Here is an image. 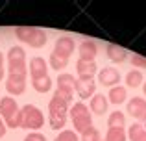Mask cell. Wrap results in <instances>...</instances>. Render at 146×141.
Listing matches in <instances>:
<instances>
[{
  "instance_id": "obj_23",
  "label": "cell",
  "mask_w": 146,
  "mask_h": 141,
  "mask_svg": "<svg viewBox=\"0 0 146 141\" xmlns=\"http://www.w3.org/2000/svg\"><path fill=\"white\" fill-rule=\"evenodd\" d=\"M74 82H76V78L72 74H68V72H63V74L57 76V86H61V87H70V89H74Z\"/></svg>"
},
{
  "instance_id": "obj_4",
  "label": "cell",
  "mask_w": 146,
  "mask_h": 141,
  "mask_svg": "<svg viewBox=\"0 0 146 141\" xmlns=\"http://www.w3.org/2000/svg\"><path fill=\"white\" fill-rule=\"evenodd\" d=\"M70 121L74 124L76 132H85L93 126V117H91V112L83 102H76L70 108Z\"/></svg>"
},
{
  "instance_id": "obj_8",
  "label": "cell",
  "mask_w": 146,
  "mask_h": 141,
  "mask_svg": "<svg viewBox=\"0 0 146 141\" xmlns=\"http://www.w3.org/2000/svg\"><path fill=\"white\" fill-rule=\"evenodd\" d=\"M98 82L106 87H115L120 84V72L117 69H113V67H104L98 72Z\"/></svg>"
},
{
  "instance_id": "obj_22",
  "label": "cell",
  "mask_w": 146,
  "mask_h": 141,
  "mask_svg": "<svg viewBox=\"0 0 146 141\" xmlns=\"http://www.w3.org/2000/svg\"><path fill=\"white\" fill-rule=\"evenodd\" d=\"M126 139H128V134L124 128H107L104 141H126Z\"/></svg>"
},
{
  "instance_id": "obj_17",
  "label": "cell",
  "mask_w": 146,
  "mask_h": 141,
  "mask_svg": "<svg viewBox=\"0 0 146 141\" xmlns=\"http://www.w3.org/2000/svg\"><path fill=\"white\" fill-rule=\"evenodd\" d=\"M107 106H109V102H107V97H104V95H94L89 102V108L94 115H104L107 112Z\"/></svg>"
},
{
  "instance_id": "obj_3",
  "label": "cell",
  "mask_w": 146,
  "mask_h": 141,
  "mask_svg": "<svg viewBox=\"0 0 146 141\" xmlns=\"http://www.w3.org/2000/svg\"><path fill=\"white\" fill-rule=\"evenodd\" d=\"M7 74H13V76H26V52L22 47L15 45L7 50Z\"/></svg>"
},
{
  "instance_id": "obj_32",
  "label": "cell",
  "mask_w": 146,
  "mask_h": 141,
  "mask_svg": "<svg viewBox=\"0 0 146 141\" xmlns=\"http://www.w3.org/2000/svg\"><path fill=\"white\" fill-rule=\"evenodd\" d=\"M4 74H6V72H4V67H2V69H0V80L4 78Z\"/></svg>"
},
{
  "instance_id": "obj_26",
  "label": "cell",
  "mask_w": 146,
  "mask_h": 141,
  "mask_svg": "<svg viewBox=\"0 0 146 141\" xmlns=\"http://www.w3.org/2000/svg\"><path fill=\"white\" fill-rule=\"evenodd\" d=\"M82 141H102V138H100V132H98V128L91 126L89 130H85V132L82 134Z\"/></svg>"
},
{
  "instance_id": "obj_31",
  "label": "cell",
  "mask_w": 146,
  "mask_h": 141,
  "mask_svg": "<svg viewBox=\"0 0 146 141\" xmlns=\"http://www.w3.org/2000/svg\"><path fill=\"white\" fill-rule=\"evenodd\" d=\"M2 67H4V54L0 52V69H2Z\"/></svg>"
},
{
  "instance_id": "obj_15",
  "label": "cell",
  "mask_w": 146,
  "mask_h": 141,
  "mask_svg": "<svg viewBox=\"0 0 146 141\" xmlns=\"http://www.w3.org/2000/svg\"><path fill=\"white\" fill-rule=\"evenodd\" d=\"M106 54H107V58H109L113 63H122V61L128 59V50L122 48V47H118V45H113V43L107 45Z\"/></svg>"
},
{
  "instance_id": "obj_13",
  "label": "cell",
  "mask_w": 146,
  "mask_h": 141,
  "mask_svg": "<svg viewBox=\"0 0 146 141\" xmlns=\"http://www.w3.org/2000/svg\"><path fill=\"white\" fill-rule=\"evenodd\" d=\"M19 112H21V108H19V104L15 102L13 97H2L0 98V115H2L4 121L11 119Z\"/></svg>"
},
{
  "instance_id": "obj_16",
  "label": "cell",
  "mask_w": 146,
  "mask_h": 141,
  "mask_svg": "<svg viewBox=\"0 0 146 141\" xmlns=\"http://www.w3.org/2000/svg\"><path fill=\"white\" fill-rule=\"evenodd\" d=\"M126 98H128V89L122 86H115L109 89V95H107V102L109 104H124Z\"/></svg>"
},
{
  "instance_id": "obj_19",
  "label": "cell",
  "mask_w": 146,
  "mask_h": 141,
  "mask_svg": "<svg viewBox=\"0 0 146 141\" xmlns=\"http://www.w3.org/2000/svg\"><path fill=\"white\" fill-rule=\"evenodd\" d=\"M126 134H128V138L131 141H146V130H144L143 124H139V123L131 124Z\"/></svg>"
},
{
  "instance_id": "obj_10",
  "label": "cell",
  "mask_w": 146,
  "mask_h": 141,
  "mask_svg": "<svg viewBox=\"0 0 146 141\" xmlns=\"http://www.w3.org/2000/svg\"><path fill=\"white\" fill-rule=\"evenodd\" d=\"M78 54H80V59H83V61H94V58L98 54V45L91 39L82 41L78 47Z\"/></svg>"
},
{
  "instance_id": "obj_12",
  "label": "cell",
  "mask_w": 146,
  "mask_h": 141,
  "mask_svg": "<svg viewBox=\"0 0 146 141\" xmlns=\"http://www.w3.org/2000/svg\"><path fill=\"white\" fill-rule=\"evenodd\" d=\"M76 71H78L80 80H94V74H96L98 67H96V61H83V59H78V61H76Z\"/></svg>"
},
{
  "instance_id": "obj_29",
  "label": "cell",
  "mask_w": 146,
  "mask_h": 141,
  "mask_svg": "<svg viewBox=\"0 0 146 141\" xmlns=\"http://www.w3.org/2000/svg\"><path fill=\"white\" fill-rule=\"evenodd\" d=\"M22 141H46V138L43 134H39V132H32V134H28Z\"/></svg>"
},
{
  "instance_id": "obj_28",
  "label": "cell",
  "mask_w": 146,
  "mask_h": 141,
  "mask_svg": "<svg viewBox=\"0 0 146 141\" xmlns=\"http://www.w3.org/2000/svg\"><path fill=\"white\" fill-rule=\"evenodd\" d=\"M129 61H131L133 67H139V69H146V58H143L141 54H133L131 58H129Z\"/></svg>"
},
{
  "instance_id": "obj_24",
  "label": "cell",
  "mask_w": 146,
  "mask_h": 141,
  "mask_svg": "<svg viewBox=\"0 0 146 141\" xmlns=\"http://www.w3.org/2000/svg\"><path fill=\"white\" fill-rule=\"evenodd\" d=\"M56 97H59V98H63L65 102H72V97H74V89H70V87H61V86H57V89H56Z\"/></svg>"
},
{
  "instance_id": "obj_6",
  "label": "cell",
  "mask_w": 146,
  "mask_h": 141,
  "mask_svg": "<svg viewBox=\"0 0 146 141\" xmlns=\"http://www.w3.org/2000/svg\"><path fill=\"white\" fill-rule=\"evenodd\" d=\"M74 39L72 37H68V35H63V37H59V39L56 41V47H54V50H52V54H56V56H59V58H65V59H68L70 58V54L74 52Z\"/></svg>"
},
{
  "instance_id": "obj_9",
  "label": "cell",
  "mask_w": 146,
  "mask_h": 141,
  "mask_svg": "<svg viewBox=\"0 0 146 141\" xmlns=\"http://www.w3.org/2000/svg\"><path fill=\"white\" fill-rule=\"evenodd\" d=\"M6 89L9 95H22L26 91V76H13V74H7L6 80Z\"/></svg>"
},
{
  "instance_id": "obj_18",
  "label": "cell",
  "mask_w": 146,
  "mask_h": 141,
  "mask_svg": "<svg viewBox=\"0 0 146 141\" xmlns=\"http://www.w3.org/2000/svg\"><path fill=\"white\" fill-rule=\"evenodd\" d=\"M32 87L37 91V93H48L50 87H52V78L46 76H41V78H33L32 80Z\"/></svg>"
},
{
  "instance_id": "obj_5",
  "label": "cell",
  "mask_w": 146,
  "mask_h": 141,
  "mask_svg": "<svg viewBox=\"0 0 146 141\" xmlns=\"http://www.w3.org/2000/svg\"><path fill=\"white\" fill-rule=\"evenodd\" d=\"M21 115H22V121H21V128H26V130H39L43 128L44 124V115L37 106L33 104H26L21 108Z\"/></svg>"
},
{
  "instance_id": "obj_30",
  "label": "cell",
  "mask_w": 146,
  "mask_h": 141,
  "mask_svg": "<svg viewBox=\"0 0 146 141\" xmlns=\"http://www.w3.org/2000/svg\"><path fill=\"white\" fill-rule=\"evenodd\" d=\"M6 130H7V126H6V123L2 121V117H0V138L6 136Z\"/></svg>"
},
{
  "instance_id": "obj_20",
  "label": "cell",
  "mask_w": 146,
  "mask_h": 141,
  "mask_svg": "<svg viewBox=\"0 0 146 141\" xmlns=\"http://www.w3.org/2000/svg\"><path fill=\"white\" fill-rule=\"evenodd\" d=\"M126 126V117L122 112H113L107 117V128H124Z\"/></svg>"
},
{
  "instance_id": "obj_21",
  "label": "cell",
  "mask_w": 146,
  "mask_h": 141,
  "mask_svg": "<svg viewBox=\"0 0 146 141\" xmlns=\"http://www.w3.org/2000/svg\"><path fill=\"white\" fill-rule=\"evenodd\" d=\"M143 82H144V78H143V72L139 69H133L126 74V86L128 87H139Z\"/></svg>"
},
{
  "instance_id": "obj_25",
  "label": "cell",
  "mask_w": 146,
  "mask_h": 141,
  "mask_svg": "<svg viewBox=\"0 0 146 141\" xmlns=\"http://www.w3.org/2000/svg\"><path fill=\"white\" fill-rule=\"evenodd\" d=\"M50 65H52L54 71H61L68 65V59L59 58V56H56V54H50Z\"/></svg>"
},
{
  "instance_id": "obj_11",
  "label": "cell",
  "mask_w": 146,
  "mask_h": 141,
  "mask_svg": "<svg viewBox=\"0 0 146 141\" xmlns=\"http://www.w3.org/2000/svg\"><path fill=\"white\" fill-rule=\"evenodd\" d=\"M74 91L80 95V98H93L94 91H96V82L94 80H80L76 78L74 82Z\"/></svg>"
},
{
  "instance_id": "obj_14",
  "label": "cell",
  "mask_w": 146,
  "mask_h": 141,
  "mask_svg": "<svg viewBox=\"0 0 146 141\" xmlns=\"http://www.w3.org/2000/svg\"><path fill=\"white\" fill-rule=\"evenodd\" d=\"M48 74V65L41 56H35V58L30 59V76L33 78H41V76Z\"/></svg>"
},
{
  "instance_id": "obj_33",
  "label": "cell",
  "mask_w": 146,
  "mask_h": 141,
  "mask_svg": "<svg viewBox=\"0 0 146 141\" xmlns=\"http://www.w3.org/2000/svg\"><path fill=\"white\" fill-rule=\"evenodd\" d=\"M143 91H144V95H146V82H144V86H143Z\"/></svg>"
},
{
  "instance_id": "obj_2",
  "label": "cell",
  "mask_w": 146,
  "mask_h": 141,
  "mask_svg": "<svg viewBox=\"0 0 146 141\" xmlns=\"http://www.w3.org/2000/svg\"><path fill=\"white\" fill-rule=\"evenodd\" d=\"M15 35L21 43L30 45L32 48H43L46 45V33L41 28H30V26H19L15 28Z\"/></svg>"
},
{
  "instance_id": "obj_1",
  "label": "cell",
  "mask_w": 146,
  "mask_h": 141,
  "mask_svg": "<svg viewBox=\"0 0 146 141\" xmlns=\"http://www.w3.org/2000/svg\"><path fill=\"white\" fill-rule=\"evenodd\" d=\"M67 110H68V102H65L63 98L54 95L52 100L48 102V117H50V126L54 130H59L65 126L67 123Z\"/></svg>"
},
{
  "instance_id": "obj_7",
  "label": "cell",
  "mask_w": 146,
  "mask_h": 141,
  "mask_svg": "<svg viewBox=\"0 0 146 141\" xmlns=\"http://www.w3.org/2000/svg\"><path fill=\"white\" fill-rule=\"evenodd\" d=\"M128 104V113L137 121H146V100L143 97H133Z\"/></svg>"
},
{
  "instance_id": "obj_27",
  "label": "cell",
  "mask_w": 146,
  "mask_h": 141,
  "mask_svg": "<svg viewBox=\"0 0 146 141\" xmlns=\"http://www.w3.org/2000/svg\"><path fill=\"white\" fill-rule=\"evenodd\" d=\"M54 141H80V138L74 130H63L59 132V136H56Z\"/></svg>"
}]
</instances>
